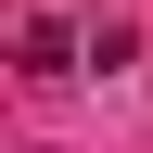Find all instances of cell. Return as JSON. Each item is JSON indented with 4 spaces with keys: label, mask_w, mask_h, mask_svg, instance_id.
<instances>
[{
    "label": "cell",
    "mask_w": 153,
    "mask_h": 153,
    "mask_svg": "<svg viewBox=\"0 0 153 153\" xmlns=\"http://www.w3.org/2000/svg\"><path fill=\"white\" fill-rule=\"evenodd\" d=\"M13 51H26V76H64V64H76V38H64V26H51V13H38V26H26V38H13Z\"/></svg>",
    "instance_id": "cell-1"
}]
</instances>
